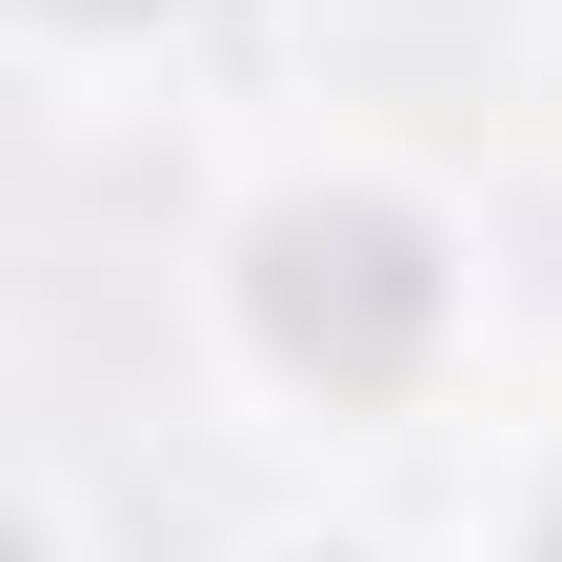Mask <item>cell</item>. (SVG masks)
<instances>
[{
  "mask_svg": "<svg viewBox=\"0 0 562 562\" xmlns=\"http://www.w3.org/2000/svg\"><path fill=\"white\" fill-rule=\"evenodd\" d=\"M241 302H261V341L302 382H402L422 362V322H442V261H422V222L402 201H281L261 222V261H241Z\"/></svg>",
  "mask_w": 562,
  "mask_h": 562,
  "instance_id": "1",
  "label": "cell"
},
{
  "mask_svg": "<svg viewBox=\"0 0 562 562\" xmlns=\"http://www.w3.org/2000/svg\"><path fill=\"white\" fill-rule=\"evenodd\" d=\"M60 21H121V0H60Z\"/></svg>",
  "mask_w": 562,
  "mask_h": 562,
  "instance_id": "2",
  "label": "cell"
},
{
  "mask_svg": "<svg viewBox=\"0 0 562 562\" xmlns=\"http://www.w3.org/2000/svg\"><path fill=\"white\" fill-rule=\"evenodd\" d=\"M542 562H562V522H542Z\"/></svg>",
  "mask_w": 562,
  "mask_h": 562,
  "instance_id": "3",
  "label": "cell"
}]
</instances>
